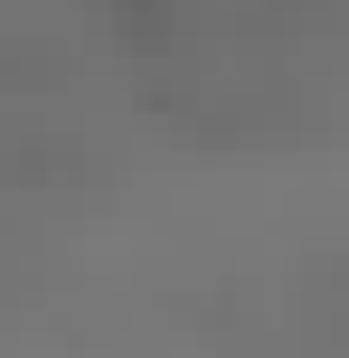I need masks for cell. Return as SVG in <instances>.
Wrapping results in <instances>:
<instances>
[{"label": "cell", "instance_id": "obj_1", "mask_svg": "<svg viewBox=\"0 0 349 358\" xmlns=\"http://www.w3.org/2000/svg\"><path fill=\"white\" fill-rule=\"evenodd\" d=\"M104 29L123 48H170L180 38V0H104Z\"/></svg>", "mask_w": 349, "mask_h": 358}]
</instances>
